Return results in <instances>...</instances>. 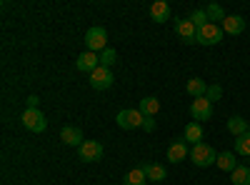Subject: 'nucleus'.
Returning <instances> with one entry per match:
<instances>
[{"mask_svg":"<svg viewBox=\"0 0 250 185\" xmlns=\"http://www.w3.org/2000/svg\"><path fill=\"white\" fill-rule=\"evenodd\" d=\"M188 95H190L193 100L195 98H205V93H208V83H205V80H200V78H190V80H188Z\"/></svg>","mask_w":250,"mask_h":185,"instance_id":"f3484780","label":"nucleus"},{"mask_svg":"<svg viewBox=\"0 0 250 185\" xmlns=\"http://www.w3.org/2000/svg\"><path fill=\"white\" fill-rule=\"evenodd\" d=\"M38 105H40V98L38 95H30L28 98V108H38Z\"/></svg>","mask_w":250,"mask_h":185,"instance_id":"c85d7f7f","label":"nucleus"},{"mask_svg":"<svg viewBox=\"0 0 250 185\" xmlns=\"http://www.w3.org/2000/svg\"><path fill=\"white\" fill-rule=\"evenodd\" d=\"M228 130H230L235 138H240L243 133H248V130H250V123H248V120H243L240 115H233V118H228Z\"/></svg>","mask_w":250,"mask_h":185,"instance_id":"6ab92c4d","label":"nucleus"},{"mask_svg":"<svg viewBox=\"0 0 250 185\" xmlns=\"http://www.w3.org/2000/svg\"><path fill=\"white\" fill-rule=\"evenodd\" d=\"M113 70L110 68H103V65H98L93 73H90V85L95 88V90H108L110 85H113Z\"/></svg>","mask_w":250,"mask_h":185,"instance_id":"6e6552de","label":"nucleus"},{"mask_svg":"<svg viewBox=\"0 0 250 185\" xmlns=\"http://www.w3.org/2000/svg\"><path fill=\"white\" fill-rule=\"evenodd\" d=\"M190 115L195 123H203V120H210L213 118V103L208 98H195L190 103Z\"/></svg>","mask_w":250,"mask_h":185,"instance_id":"423d86ee","label":"nucleus"},{"mask_svg":"<svg viewBox=\"0 0 250 185\" xmlns=\"http://www.w3.org/2000/svg\"><path fill=\"white\" fill-rule=\"evenodd\" d=\"M190 23H193L195 28H203V25H208V23H210V20H208L205 10H193V15H190Z\"/></svg>","mask_w":250,"mask_h":185,"instance_id":"a878e982","label":"nucleus"},{"mask_svg":"<svg viewBox=\"0 0 250 185\" xmlns=\"http://www.w3.org/2000/svg\"><path fill=\"white\" fill-rule=\"evenodd\" d=\"M115 60H118V55H115L113 48H105V50L100 53V65H103V68H113Z\"/></svg>","mask_w":250,"mask_h":185,"instance_id":"393cba45","label":"nucleus"},{"mask_svg":"<svg viewBox=\"0 0 250 185\" xmlns=\"http://www.w3.org/2000/svg\"><path fill=\"white\" fill-rule=\"evenodd\" d=\"M235 150H238V155L250 158V130L243 133L240 138H235Z\"/></svg>","mask_w":250,"mask_h":185,"instance_id":"b1692460","label":"nucleus"},{"mask_svg":"<svg viewBox=\"0 0 250 185\" xmlns=\"http://www.w3.org/2000/svg\"><path fill=\"white\" fill-rule=\"evenodd\" d=\"M230 180H233V185H250V168L248 165H238L230 173Z\"/></svg>","mask_w":250,"mask_h":185,"instance_id":"5701e85b","label":"nucleus"},{"mask_svg":"<svg viewBox=\"0 0 250 185\" xmlns=\"http://www.w3.org/2000/svg\"><path fill=\"white\" fill-rule=\"evenodd\" d=\"M145 183H150V180H148V175H145L143 165L133 168L130 173H125V178H123V185H145Z\"/></svg>","mask_w":250,"mask_h":185,"instance_id":"a211bd4d","label":"nucleus"},{"mask_svg":"<svg viewBox=\"0 0 250 185\" xmlns=\"http://www.w3.org/2000/svg\"><path fill=\"white\" fill-rule=\"evenodd\" d=\"M150 18L155 20V23H168V20H170V5L163 3V0L153 3L150 5Z\"/></svg>","mask_w":250,"mask_h":185,"instance_id":"4468645a","label":"nucleus"},{"mask_svg":"<svg viewBox=\"0 0 250 185\" xmlns=\"http://www.w3.org/2000/svg\"><path fill=\"white\" fill-rule=\"evenodd\" d=\"M60 140L65 143V145H70V148H80L83 143H85V140H83V130L75 128V125H65V128H62L60 130Z\"/></svg>","mask_w":250,"mask_h":185,"instance_id":"9b49d317","label":"nucleus"},{"mask_svg":"<svg viewBox=\"0 0 250 185\" xmlns=\"http://www.w3.org/2000/svg\"><path fill=\"white\" fill-rule=\"evenodd\" d=\"M178 23H175V30H178V35L183 38V43H198V28L190 23V18H175Z\"/></svg>","mask_w":250,"mask_h":185,"instance_id":"1a4fd4ad","label":"nucleus"},{"mask_svg":"<svg viewBox=\"0 0 250 185\" xmlns=\"http://www.w3.org/2000/svg\"><path fill=\"white\" fill-rule=\"evenodd\" d=\"M183 140L185 143H193V145H198V143H203V125L200 123H188L185 130H183Z\"/></svg>","mask_w":250,"mask_h":185,"instance_id":"ddd939ff","label":"nucleus"},{"mask_svg":"<svg viewBox=\"0 0 250 185\" xmlns=\"http://www.w3.org/2000/svg\"><path fill=\"white\" fill-rule=\"evenodd\" d=\"M145 118H155L158 115V110H160V100L155 98V95H148V98H143L140 100V108H138Z\"/></svg>","mask_w":250,"mask_h":185,"instance_id":"2eb2a0df","label":"nucleus"},{"mask_svg":"<svg viewBox=\"0 0 250 185\" xmlns=\"http://www.w3.org/2000/svg\"><path fill=\"white\" fill-rule=\"evenodd\" d=\"M78 158H80L83 163H98V160L103 158V145H100L98 140H85V143L78 148Z\"/></svg>","mask_w":250,"mask_h":185,"instance_id":"0eeeda50","label":"nucleus"},{"mask_svg":"<svg viewBox=\"0 0 250 185\" xmlns=\"http://www.w3.org/2000/svg\"><path fill=\"white\" fill-rule=\"evenodd\" d=\"M85 48L90 53H103L108 48V30L103 25H93L88 33H85Z\"/></svg>","mask_w":250,"mask_h":185,"instance_id":"f257e3e1","label":"nucleus"},{"mask_svg":"<svg viewBox=\"0 0 250 185\" xmlns=\"http://www.w3.org/2000/svg\"><path fill=\"white\" fill-rule=\"evenodd\" d=\"M205 98L210 100V103H213V100H220V98H223V88H220V85H208Z\"/></svg>","mask_w":250,"mask_h":185,"instance_id":"bb28decb","label":"nucleus"},{"mask_svg":"<svg viewBox=\"0 0 250 185\" xmlns=\"http://www.w3.org/2000/svg\"><path fill=\"white\" fill-rule=\"evenodd\" d=\"M223 28L215 25V23H208L203 28H198V43L200 45H218L220 40H223Z\"/></svg>","mask_w":250,"mask_h":185,"instance_id":"39448f33","label":"nucleus"},{"mask_svg":"<svg viewBox=\"0 0 250 185\" xmlns=\"http://www.w3.org/2000/svg\"><path fill=\"white\" fill-rule=\"evenodd\" d=\"M190 160L198 168H208V165H215L218 153L208 145V143H198V145H193V150H190Z\"/></svg>","mask_w":250,"mask_h":185,"instance_id":"f03ea898","label":"nucleus"},{"mask_svg":"<svg viewBox=\"0 0 250 185\" xmlns=\"http://www.w3.org/2000/svg\"><path fill=\"white\" fill-rule=\"evenodd\" d=\"M143 130H145V133H153V130H155V118H145Z\"/></svg>","mask_w":250,"mask_h":185,"instance_id":"cd10ccee","label":"nucleus"},{"mask_svg":"<svg viewBox=\"0 0 250 185\" xmlns=\"http://www.w3.org/2000/svg\"><path fill=\"white\" fill-rule=\"evenodd\" d=\"M203 10H205V15H208V20H210V23H215V25H220V23H223V20L228 18V15H225V10H223V8H220L218 3H210V5H205Z\"/></svg>","mask_w":250,"mask_h":185,"instance_id":"4be33fe9","label":"nucleus"},{"mask_svg":"<svg viewBox=\"0 0 250 185\" xmlns=\"http://www.w3.org/2000/svg\"><path fill=\"white\" fill-rule=\"evenodd\" d=\"M143 170H145V175H148V180H153V183H163L165 178H168V170H165L163 165H155V163H143Z\"/></svg>","mask_w":250,"mask_h":185,"instance_id":"dca6fc26","label":"nucleus"},{"mask_svg":"<svg viewBox=\"0 0 250 185\" xmlns=\"http://www.w3.org/2000/svg\"><path fill=\"white\" fill-rule=\"evenodd\" d=\"M185 155H188V143L185 140H178L168 148V160L170 163H180V160H185Z\"/></svg>","mask_w":250,"mask_h":185,"instance_id":"aec40b11","label":"nucleus"},{"mask_svg":"<svg viewBox=\"0 0 250 185\" xmlns=\"http://www.w3.org/2000/svg\"><path fill=\"white\" fill-rule=\"evenodd\" d=\"M215 165L220 168V170H225V173H233L235 168H238V163H235V155L233 153H218V160H215Z\"/></svg>","mask_w":250,"mask_h":185,"instance_id":"412c9836","label":"nucleus"},{"mask_svg":"<svg viewBox=\"0 0 250 185\" xmlns=\"http://www.w3.org/2000/svg\"><path fill=\"white\" fill-rule=\"evenodd\" d=\"M98 65H100V55H98V53L85 50V53H80V55L75 58V68L83 70V73H93Z\"/></svg>","mask_w":250,"mask_h":185,"instance_id":"9d476101","label":"nucleus"},{"mask_svg":"<svg viewBox=\"0 0 250 185\" xmlns=\"http://www.w3.org/2000/svg\"><path fill=\"white\" fill-rule=\"evenodd\" d=\"M23 128L25 130H30V133H43L45 128H48V120H45V115L40 113L38 108H28L25 113H23Z\"/></svg>","mask_w":250,"mask_h":185,"instance_id":"20e7f679","label":"nucleus"},{"mask_svg":"<svg viewBox=\"0 0 250 185\" xmlns=\"http://www.w3.org/2000/svg\"><path fill=\"white\" fill-rule=\"evenodd\" d=\"M223 33H230V35H240L245 30V18L243 15H228L223 23H220Z\"/></svg>","mask_w":250,"mask_h":185,"instance_id":"f8f14e48","label":"nucleus"},{"mask_svg":"<svg viewBox=\"0 0 250 185\" xmlns=\"http://www.w3.org/2000/svg\"><path fill=\"white\" fill-rule=\"evenodd\" d=\"M115 123L123 128V130H135V128H143V123H145V115L135 108H128V110H120L115 115Z\"/></svg>","mask_w":250,"mask_h":185,"instance_id":"7ed1b4c3","label":"nucleus"}]
</instances>
